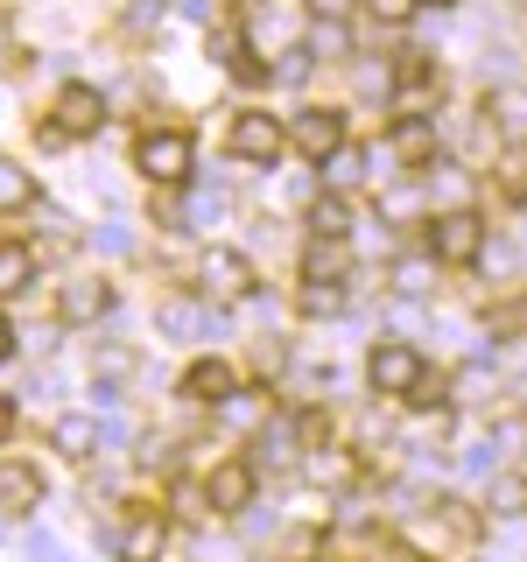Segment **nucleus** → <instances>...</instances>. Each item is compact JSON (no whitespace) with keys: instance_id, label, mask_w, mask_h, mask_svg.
Segmentation results:
<instances>
[{"instance_id":"obj_1","label":"nucleus","mask_w":527,"mask_h":562,"mask_svg":"<svg viewBox=\"0 0 527 562\" xmlns=\"http://www.w3.org/2000/svg\"><path fill=\"white\" fill-rule=\"evenodd\" d=\"M479 254H485V218H479V211L450 204V211L429 218V260H444V268H471Z\"/></svg>"},{"instance_id":"obj_2","label":"nucleus","mask_w":527,"mask_h":562,"mask_svg":"<svg viewBox=\"0 0 527 562\" xmlns=\"http://www.w3.org/2000/svg\"><path fill=\"white\" fill-rule=\"evenodd\" d=\"M190 162H198V148H190V134H176V127H148L134 140V169L148 176V183H183Z\"/></svg>"},{"instance_id":"obj_3","label":"nucleus","mask_w":527,"mask_h":562,"mask_svg":"<svg viewBox=\"0 0 527 562\" xmlns=\"http://www.w3.org/2000/svg\"><path fill=\"white\" fill-rule=\"evenodd\" d=\"M198 274H204V289L218 295V303H246V295H254V281H260V274H254V260H246L239 246H211Z\"/></svg>"},{"instance_id":"obj_4","label":"nucleus","mask_w":527,"mask_h":562,"mask_svg":"<svg viewBox=\"0 0 527 562\" xmlns=\"http://www.w3.org/2000/svg\"><path fill=\"white\" fill-rule=\"evenodd\" d=\"M49 127H57L64 140L99 134V127H105V99H99V85H64V92H57V113H49Z\"/></svg>"},{"instance_id":"obj_5","label":"nucleus","mask_w":527,"mask_h":562,"mask_svg":"<svg viewBox=\"0 0 527 562\" xmlns=\"http://www.w3.org/2000/svg\"><path fill=\"white\" fill-rule=\"evenodd\" d=\"M254 485H260L254 457H233V464H218L204 479V506L211 514H246V506H254Z\"/></svg>"},{"instance_id":"obj_6","label":"nucleus","mask_w":527,"mask_h":562,"mask_svg":"<svg viewBox=\"0 0 527 562\" xmlns=\"http://www.w3.org/2000/svg\"><path fill=\"white\" fill-rule=\"evenodd\" d=\"M176 394L198 401V408H233L239 380H233V366H225V359H190V373L176 380Z\"/></svg>"},{"instance_id":"obj_7","label":"nucleus","mask_w":527,"mask_h":562,"mask_svg":"<svg viewBox=\"0 0 527 562\" xmlns=\"http://www.w3.org/2000/svg\"><path fill=\"white\" fill-rule=\"evenodd\" d=\"M281 140H289V134H281L274 113H239V120H233V155H239V162L274 169V162H281Z\"/></svg>"},{"instance_id":"obj_8","label":"nucleus","mask_w":527,"mask_h":562,"mask_svg":"<svg viewBox=\"0 0 527 562\" xmlns=\"http://www.w3.org/2000/svg\"><path fill=\"white\" fill-rule=\"evenodd\" d=\"M289 140L310 155V162H330V155L345 148V113H330V105H310V113H295Z\"/></svg>"},{"instance_id":"obj_9","label":"nucleus","mask_w":527,"mask_h":562,"mask_svg":"<svg viewBox=\"0 0 527 562\" xmlns=\"http://www.w3.org/2000/svg\"><path fill=\"white\" fill-rule=\"evenodd\" d=\"M155 330L162 338H218V310H204V303H190V295H169V303H155Z\"/></svg>"},{"instance_id":"obj_10","label":"nucleus","mask_w":527,"mask_h":562,"mask_svg":"<svg viewBox=\"0 0 527 562\" xmlns=\"http://www.w3.org/2000/svg\"><path fill=\"white\" fill-rule=\"evenodd\" d=\"M113 555L120 562H162V541H169V527H162V514H134L127 527H113Z\"/></svg>"},{"instance_id":"obj_11","label":"nucleus","mask_w":527,"mask_h":562,"mask_svg":"<svg viewBox=\"0 0 527 562\" xmlns=\"http://www.w3.org/2000/svg\"><path fill=\"white\" fill-rule=\"evenodd\" d=\"M366 380H373V394H408V386L422 380V359L408 345H380L373 359H366Z\"/></svg>"},{"instance_id":"obj_12","label":"nucleus","mask_w":527,"mask_h":562,"mask_svg":"<svg viewBox=\"0 0 527 562\" xmlns=\"http://www.w3.org/2000/svg\"><path fill=\"white\" fill-rule=\"evenodd\" d=\"M43 499H49L43 471L22 464V457H0V506H8V514H35Z\"/></svg>"},{"instance_id":"obj_13","label":"nucleus","mask_w":527,"mask_h":562,"mask_svg":"<svg viewBox=\"0 0 527 562\" xmlns=\"http://www.w3.org/2000/svg\"><path fill=\"white\" fill-rule=\"evenodd\" d=\"M386 148H394V162H408V169H429V162H436V120H429V113H408V120H394Z\"/></svg>"},{"instance_id":"obj_14","label":"nucleus","mask_w":527,"mask_h":562,"mask_svg":"<svg viewBox=\"0 0 527 562\" xmlns=\"http://www.w3.org/2000/svg\"><path fill=\"white\" fill-rule=\"evenodd\" d=\"M211 57H218L225 70H233L239 85H268V64L254 57V43H246L239 29H211Z\"/></svg>"},{"instance_id":"obj_15","label":"nucleus","mask_w":527,"mask_h":562,"mask_svg":"<svg viewBox=\"0 0 527 562\" xmlns=\"http://www.w3.org/2000/svg\"><path fill=\"white\" fill-rule=\"evenodd\" d=\"M49 443H57L64 457H78V464H85V457H99V450H105V422H99V415H57Z\"/></svg>"},{"instance_id":"obj_16","label":"nucleus","mask_w":527,"mask_h":562,"mask_svg":"<svg viewBox=\"0 0 527 562\" xmlns=\"http://www.w3.org/2000/svg\"><path fill=\"white\" fill-rule=\"evenodd\" d=\"M105 310H113V289H105V281H70V289H64V303H57L64 324H99Z\"/></svg>"},{"instance_id":"obj_17","label":"nucleus","mask_w":527,"mask_h":562,"mask_svg":"<svg viewBox=\"0 0 527 562\" xmlns=\"http://www.w3.org/2000/svg\"><path fill=\"white\" fill-rule=\"evenodd\" d=\"M351 274V254H345V239H316L303 246V281H345Z\"/></svg>"},{"instance_id":"obj_18","label":"nucleus","mask_w":527,"mask_h":562,"mask_svg":"<svg viewBox=\"0 0 527 562\" xmlns=\"http://www.w3.org/2000/svg\"><path fill=\"white\" fill-rule=\"evenodd\" d=\"M310 233H316V239H345V233H351V204H345V190H324V198L310 204Z\"/></svg>"},{"instance_id":"obj_19","label":"nucleus","mask_w":527,"mask_h":562,"mask_svg":"<svg viewBox=\"0 0 527 562\" xmlns=\"http://www.w3.org/2000/svg\"><path fill=\"white\" fill-rule=\"evenodd\" d=\"M394 92H401V99L436 92V64L422 57V49H401V57H394Z\"/></svg>"},{"instance_id":"obj_20","label":"nucleus","mask_w":527,"mask_h":562,"mask_svg":"<svg viewBox=\"0 0 527 562\" xmlns=\"http://www.w3.org/2000/svg\"><path fill=\"white\" fill-rule=\"evenodd\" d=\"M218 211H225V198H218V183H198V190H190V198H183V211H176V225H183V233H211V225H218Z\"/></svg>"},{"instance_id":"obj_21","label":"nucleus","mask_w":527,"mask_h":562,"mask_svg":"<svg viewBox=\"0 0 527 562\" xmlns=\"http://www.w3.org/2000/svg\"><path fill=\"white\" fill-rule=\"evenodd\" d=\"M29 281H35V254H29V246H0V303L22 295Z\"/></svg>"},{"instance_id":"obj_22","label":"nucleus","mask_w":527,"mask_h":562,"mask_svg":"<svg viewBox=\"0 0 527 562\" xmlns=\"http://www.w3.org/2000/svg\"><path fill=\"white\" fill-rule=\"evenodd\" d=\"M29 204H35V176L0 155V211H29Z\"/></svg>"},{"instance_id":"obj_23","label":"nucleus","mask_w":527,"mask_h":562,"mask_svg":"<svg viewBox=\"0 0 527 562\" xmlns=\"http://www.w3.org/2000/svg\"><path fill=\"white\" fill-rule=\"evenodd\" d=\"M310 64H316V49H310V43H289V49H281V64H268V78H274V85H303Z\"/></svg>"},{"instance_id":"obj_24","label":"nucleus","mask_w":527,"mask_h":562,"mask_svg":"<svg viewBox=\"0 0 527 562\" xmlns=\"http://www.w3.org/2000/svg\"><path fill=\"white\" fill-rule=\"evenodd\" d=\"M316 169H324V183H330V190H351V183L366 176V155H359V148H338L330 162H316Z\"/></svg>"},{"instance_id":"obj_25","label":"nucleus","mask_w":527,"mask_h":562,"mask_svg":"<svg viewBox=\"0 0 527 562\" xmlns=\"http://www.w3.org/2000/svg\"><path fill=\"white\" fill-rule=\"evenodd\" d=\"M303 310L310 316H338L345 310V281H303Z\"/></svg>"},{"instance_id":"obj_26","label":"nucleus","mask_w":527,"mask_h":562,"mask_svg":"<svg viewBox=\"0 0 527 562\" xmlns=\"http://www.w3.org/2000/svg\"><path fill=\"white\" fill-rule=\"evenodd\" d=\"M500 190L506 198H527V140H514V148L500 155Z\"/></svg>"},{"instance_id":"obj_27","label":"nucleus","mask_w":527,"mask_h":562,"mask_svg":"<svg viewBox=\"0 0 527 562\" xmlns=\"http://www.w3.org/2000/svg\"><path fill=\"white\" fill-rule=\"evenodd\" d=\"M444 394H450V380L422 366V380H415V386H408V394H401V401H408V408H444Z\"/></svg>"},{"instance_id":"obj_28","label":"nucleus","mask_w":527,"mask_h":562,"mask_svg":"<svg viewBox=\"0 0 527 562\" xmlns=\"http://www.w3.org/2000/svg\"><path fill=\"white\" fill-rule=\"evenodd\" d=\"M22 555H29V562H70V555H64V541H57V535H43V527H22Z\"/></svg>"},{"instance_id":"obj_29","label":"nucleus","mask_w":527,"mask_h":562,"mask_svg":"<svg viewBox=\"0 0 527 562\" xmlns=\"http://www.w3.org/2000/svg\"><path fill=\"white\" fill-rule=\"evenodd\" d=\"M310 49H316V57H345V49H351V35H345V22H316V35H310Z\"/></svg>"},{"instance_id":"obj_30","label":"nucleus","mask_w":527,"mask_h":562,"mask_svg":"<svg viewBox=\"0 0 527 562\" xmlns=\"http://www.w3.org/2000/svg\"><path fill=\"white\" fill-rule=\"evenodd\" d=\"M394 289L401 295H422V289H429V260H401V268H394Z\"/></svg>"},{"instance_id":"obj_31","label":"nucleus","mask_w":527,"mask_h":562,"mask_svg":"<svg viewBox=\"0 0 527 562\" xmlns=\"http://www.w3.org/2000/svg\"><path fill=\"white\" fill-rule=\"evenodd\" d=\"M492 514H527V492L506 479V485H492Z\"/></svg>"},{"instance_id":"obj_32","label":"nucleus","mask_w":527,"mask_h":562,"mask_svg":"<svg viewBox=\"0 0 527 562\" xmlns=\"http://www.w3.org/2000/svg\"><path fill=\"white\" fill-rule=\"evenodd\" d=\"M176 8L190 14V22H204V29H218V14H225V0H176Z\"/></svg>"},{"instance_id":"obj_33","label":"nucleus","mask_w":527,"mask_h":562,"mask_svg":"<svg viewBox=\"0 0 527 562\" xmlns=\"http://www.w3.org/2000/svg\"><path fill=\"white\" fill-rule=\"evenodd\" d=\"M366 8H373L380 22H408V14L422 8V0H366Z\"/></svg>"},{"instance_id":"obj_34","label":"nucleus","mask_w":527,"mask_h":562,"mask_svg":"<svg viewBox=\"0 0 527 562\" xmlns=\"http://www.w3.org/2000/svg\"><path fill=\"white\" fill-rule=\"evenodd\" d=\"M303 8L316 14V22H345V14H351V0H303Z\"/></svg>"},{"instance_id":"obj_35","label":"nucleus","mask_w":527,"mask_h":562,"mask_svg":"<svg viewBox=\"0 0 527 562\" xmlns=\"http://www.w3.org/2000/svg\"><path fill=\"white\" fill-rule=\"evenodd\" d=\"M92 246H105V254H127V246H134V239H127V233H120V225H99V233H92Z\"/></svg>"},{"instance_id":"obj_36","label":"nucleus","mask_w":527,"mask_h":562,"mask_svg":"<svg viewBox=\"0 0 527 562\" xmlns=\"http://www.w3.org/2000/svg\"><path fill=\"white\" fill-rule=\"evenodd\" d=\"M8 351H14V330H8V316H0V366H8Z\"/></svg>"},{"instance_id":"obj_37","label":"nucleus","mask_w":527,"mask_h":562,"mask_svg":"<svg viewBox=\"0 0 527 562\" xmlns=\"http://www.w3.org/2000/svg\"><path fill=\"white\" fill-rule=\"evenodd\" d=\"M8 429H14V401L0 394V436H8Z\"/></svg>"},{"instance_id":"obj_38","label":"nucleus","mask_w":527,"mask_h":562,"mask_svg":"<svg viewBox=\"0 0 527 562\" xmlns=\"http://www.w3.org/2000/svg\"><path fill=\"white\" fill-rule=\"evenodd\" d=\"M422 8H450V0H422Z\"/></svg>"}]
</instances>
